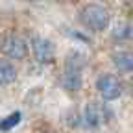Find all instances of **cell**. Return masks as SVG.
Listing matches in <instances>:
<instances>
[{
  "label": "cell",
  "mask_w": 133,
  "mask_h": 133,
  "mask_svg": "<svg viewBox=\"0 0 133 133\" xmlns=\"http://www.w3.org/2000/svg\"><path fill=\"white\" fill-rule=\"evenodd\" d=\"M79 22L91 31H104L111 22V15L100 4H87L79 11Z\"/></svg>",
  "instance_id": "2"
},
{
  "label": "cell",
  "mask_w": 133,
  "mask_h": 133,
  "mask_svg": "<svg viewBox=\"0 0 133 133\" xmlns=\"http://www.w3.org/2000/svg\"><path fill=\"white\" fill-rule=\"evenodd\" d=\"M83 122L89 129H98L104 122V111L96 102H89L83 109Z\"/></svg>",
  "instance_id": "6"
},
{
  "label": "cell",
  "mask_w": 133,
  "mask_h": 133,
  "mask_svg": "<svg viewBox=\"0 0 133 133\" xmlns=\"http://www.w3.org/2000/svg\"><path fill=\"white\" fill-rule=\"evenodd\" d=\"M83 65H85V57L79 52H70L66 56L63 72H61V87L65 91H78L81 87Z\"/></svg>",
  "instance_id": "1"
},
{
  "label": "cell",
  "mask_w": 133,
  "mask_h": 133,
  "mask_svg": "<svg viewBox=\"0 0 133 133\" xmlns=\"http://www.w3.org/2000/svg\"><path fill=\"white\" fill-rule=\"evenodd\" d=\"M0 52H2L8 59H15L21 61L28 56V44L21 35H15V33H9L2 39L0 43Z\"/></svg>",
  "instance_id": "4"
},
{
  "label": "cell",
  "mask_w": 133,
  "mask_h": 133,
  "mask_svg": "<svg viewBox=\"0 0 133 133\" xmlns=\"http://www.w3.org/2000/svg\"><path fill=\"white\" fill-rule=\"evenodd\" d=\"M113 59V65L116 66V70H120L124 74L128 72H133V54L128 52V50H118L111 56Z\"/></svg>",
  "instance_id": "7"
},
{
  "label": "cell",
  "mask_w": 133,
  "mask_h": 133,
  "mask_svg": "<svg viewBox=\"0 0 133 133\" xmlns=\"http://www.w3.org/2000/svg\"><path fill=\"white\" fill-rule=\"evenodd\" d=\"M131 96H133V81H131Z\"/></svg>",
  "instance_id": "10"
},
{
  "label": "cell",
  "mask_w": 133,
  "mask_h": 133,
  "mask_svg": "<svg viewBox=\"0 0 133 133\" xmlns=\"http://www.w3.org/2000/svg\"><path fill=\"white\" fill-rule=\"evenodd\" d=\"M17 79V69L9 59L0 57V85H11Z\"/></svg>",
  "instance_id": "8"
},
{
  "label": "cell",
  "mask_w": 133,
  "mask_h": 133,
  "mask_svg": "<svg viewBox=\"0 0 133 133\" xmlns=\"http://www.w3.org/2000/svg\"><path fill=\"white\" fill-rule=\"evenodd\" d=\"M19 122H21V113L15 111V113H11L9 116H6V118L0 122V131H8V129H11L13 126H17Z\"/></svg>",
  "instance_id": "9"
},
{
  "label": "cell",
  "mask_w": 133,
  "mask_h": 133,
  "mask_svg": "<svg viewBox=\"0 0 133 133\" xmlns=\"http://www.w3.org/2000/svg\"><path fill=\"white\" fill-rule=\"evenodd\" d=\"M31 52L35 56V59L43 65L46 63H52L56 57V46L54 43L46 39V37H33L31 41Z\"/></svg>",
  "instance_id": "5"
},
{
  "label": "cell",
  "mask_w": 133,
  "mask_h": 133,
  "mask_svg": "<svg viewBox=\"0 0 133 133\" xmlns=\"http://www.w3.org/2000/svg\"><path fill=\"white\" fill-rule=\"evenodd\" d=\"M96 89H98V92L102 94V98L105 102H115V100H118L120 94H122L120 79L115 74H109V72L100 74L96 78Z\"/></svg>",
  "instance_id": "3"
}]
</instances>
